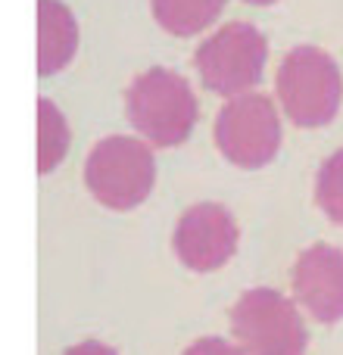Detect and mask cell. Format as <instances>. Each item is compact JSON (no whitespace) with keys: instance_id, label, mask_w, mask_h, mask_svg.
Wrapping results in <instances>:
<instances>
[{"instance_id":"8992f818","label":"cell","mask_w":343,"mask_h":355,"mask_svg":"<svg viewBox=\"0 0 343 355\" xmlns=\"http://www.w3.org/2000/svg\"><path fill=\"white\" fill-rule=\"evenodd\" d=\"M215 144L228 162L259 168L275 159L281 147V119L265 94H240L221 106L215 119Z\"/></svg>"},{"instance_id":"277c9868","label":"cell","mask_w":343,"mask_h":355,"mask_svg":"<svg viewBox=\"0 0 343 355\" xmlns=\"http://www.w3.org/2000/svg\"><path fill=\"white\" fill-rule=\"evenodd\" d=\"M231 331L246 355H303L309 343L296 306L271 287L246 290L231 309Z\"/></svg>"},{"instance_id":"9c48e42d","label":"cell","mask_w":343,"mask_h":355,"mask_svg":"<svg viewBox=\"0 0 343 355\" xmlns=\"http://www.w3.org/2000/svg\"><path fill=\"white\" fill-rule=\"evenodd\" d=\"M78 47V22L60 0H37V72L53 75Z\"/></svg>"},{"instance_id":"4fadbf2b","label":"cell","mask_w":343,"mask_h":355,"mask_svg":"<svg viewBox=\"0 0 343 355\" xmlns=\"http://www.w3.org/2000/svg\"><path fill=\"white\" fill-rule=\"evenodd\" d=\"M184 355H246V352L221 337H203V340H196V343H190L187 349H184Z\"/></svg>"},{"instance_id":"5bb4252c","label":"cell","mask_w":343,"mask_h":355,"mask_svg":"<svg viewBox=\"0 0 343 355\" xmlns=\"http://www.w3.org/2000/svg\"><path fill=\"white\" fill-rule=\"evenodd\" d=\"M66 355H116V349H110L106 343H97V340H85V343L66 349Z\"/></svg>"},{"instance_id":"7c38bea8","label":"cell","mask_w":343,"mask_h":355,"mask_svg":"<svg viewBox=\"0 0 343 355\" xmlns=\"http://www.w3.org/2000/svg\"><path fill=\"white\" fill-rule=\"evenodd\" d=\"M315 196L319 206L334 225H343V150L328 156L325 166L319 172V184H315Z\"/></svg>"},{"instance_id":"6da1fadb","label":"cell","mask_w":343,"mask_h":355,"mask_svg":"<svg viewBox=\"0 0 343 355\" xmlns=\"http://www.w3.org/2000/svg\"><path fill=\"white\" fill-rule=\"evenodd\" d=\"M125 112L153 147H178L196 125V97L178 72L156 66L131 81Z\"/></svg>"},{"instance_id":"30bf717a","label":"cell","mask_w":343,"mask_h":355,"mask_svg":"<svg viewBox=\"0 0 343 355\" xmlns=\"http://www.w3.org/2000/svg\"><path fill=\"white\" fill-rule=\"evenodd\" d=\"M225 0H153V16L169 35L190 37L219 19Z\"/></svg>"},{"instance_id":"9a60e30c","label":"cell","mask_w":343,"mask_h":355,"mask_svg":"<svg viewBox=\"0 0 343 355\" xmlns=\"http://www.w3.org/2000/svg\"><path fill=\"white\" fill-rule=\"evenodd\" d=\"M244 3H253V6H269V3H275V0H244Z\"/></svg>"},{"instance_id":"7a4b0ae2","label":"cell","mask_w":343,"mask_h":355,"mask_svg":"<svg viewBox=\"0 0 343 355\" xmlns=\"http://www.w3.org/2000/svg\"><path fill=\"white\" fill-rule=\"evenodd\" d=\"M275 91L290 122L300 128H321L340 110V69L325 50L294 47L278 69Z\"/></svg>"},{"instance_id":"5b68a950","label":"cell","mask_w":343,"mask_h":355,"mask_svg":"<svg viewBox=\"0 0 343 355\" xmlns=\"http://www.w3.org/2000/svg\"><path fill=\"white\" fill-rule=\"evenodd\" d=\"M156 162L147 144L135 137H106L85 162V184L103 206L135 209L153 190Z\"/></svg>"},{"instance_id":"8fae6325","label":"cell","mask_w":343,"mask_h":355,"mask_svg":"<svg viewBox=\"0 0 343 355\" xmlns=\"http://www.w3.org/2000/svg\"><path fill=\"white\" fill-rule=\"evenodd\" d=\"M37 168L47 175L60 166L69 150V125L47 97L37 100Z\"/></svg>"},{"instance_id":"52a82bcc","label":"cell","mask_w":343,"mask_h":355,"mask_svg":"<svg viewBox=\"0 0 343 355\" xmlns=\"http://www.w3.org/2000/svg\"><path fill=\"white\" fill-rule=\"evenodd\" d=\"M172 243L190 271H215L237 250V225L219 202H196L178 218Z\"/></svg>"},{"instance_id":"ba28073f","label":"cell","mask_w":343,"mask_h":355,"mask_svg":"<svg viewBox=\"0 0 343 355\" xmlns=\"http://www.w3.org/2000/svg\"><path fill=\"white\" fill-rule=\"evenodd\" d=\"M294 296L315 321L343 318V250L315 243L294 265Z\"/></svg>"},{"instance_id":"3957f363","label":"cell","mask_w":343,"mask_h":355,"mask_svg":"<svg viewBox=\"0 0 343 355\" xmlns=\"http://www.w3.org/2000/svg\"><path fill=\"white\" fill-rule=\"evenodd\" d=\"M265 60H269V41L250 22H228L225 28L209 35L194 56L206 91L231 100L259 85Z\"/></svg>"}]
</instances>
